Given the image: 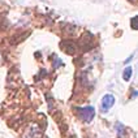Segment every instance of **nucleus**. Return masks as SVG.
<instances>
[{"mask_svg":"<svg viewBox=\"0 0 138 138\" xmlns=\"http://www.w3.org/2000/svg\"><path fill=\"white\" fill-rule=\"evenodd\" d=\"M130 24H132V29H134V30H136V29H137V26H138V18H137V16L132 18Z\"/></svg>","mask_w":138,"mask_h":138,"instance_id":"423d86ee","label":"nucleus"},{"mask_svg":"<svg viewBox=\"0 0 138 138\" xmlns=\"http://www.w3.org/2000/svg\"><path fill=\"white\" fill-rule=\"evenodd\" d=\"M116 132H117L119 138H123L125 136V133H126V128H125L121 123H117V124H116Z\"/></svg>","mask_w":138,"mask_h":138,"instance_id":"20e7f679","label":"nucleus"},{"mask_svg":"<svg viewBox=\"0 0 138 138\" xmlns=\"http://www.w3.org/2000/svg\"><path fill=\"white\" fill-rule=\"evenodd\" d=\"M132 74H133V68L132 67H126L123 72V79L124 81H129L132 78Z\"/></svg>","mask_w":138,"mask_h":138,"instance_id":"39448f33","label":"nucleus"},{"mask_svg":"<svg viewBox=\"0 0 138 138\" xmlns=\"http://www.w3.org/2000/svg\"><path fill=\"white\" fill-rule=\"evenodd\" d=\"M76 111L79 116V119L83 123H91L95 117V109L91 105H85V107H76Z\"/></svg>","mask_w":138,"mask_h":138,"instance_id":"f257e3e1","label":"nucleus"},{"mask_svg":"<svg viewBox=\"0 0 138 138\" xmlns=\"http://www.w3.org/2000/svg\"><path fill=\"white\" fill-rule=\"evenodd\" d=\"M130 1H132V3H134V1H137V0H130Z\"/></svg>","mask_w":138,"mask_h":138,"instance_id":"0eeeda50","label":"nucleus"},{"mask_svg":"<svg viewBox=\"0 0 138 138\" xmlns=\"http://www.w3.org/2000/svg\"><path fill=\"white\" fill-rule=\"evenodd\" d=\"M26 138H42V132L39 130V128L36 125L30 126V129L26 133Z\"/></svg>","mask_w":138,"mask_h":138,"instance_id":"7ed1b4c3","label":"nucleus"},{"mask_svg":"<svg viewBox=\"0 0 138 138\" xmlns=\"http://www.w3.org/2000/svg\"><path fill=\"white\" fill-rule=\"evenodd\" d=\"M113 104H115V97L112 94H105L100 100V109L103 112H108L113 107Z\"/></svg>","mask_w":138,"mask_h":138,"instance_id":"f03ea898","label":"nucleus"}]
</instances>
